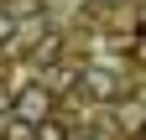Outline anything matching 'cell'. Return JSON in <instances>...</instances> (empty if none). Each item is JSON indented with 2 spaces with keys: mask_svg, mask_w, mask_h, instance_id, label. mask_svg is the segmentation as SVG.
I'll return each mask as SVG.
<instances>
[{
  "mask_svg": "<svg viewBox=\"0 0 146 140\" xmlns=\"http://www.w3.org/2000/svg\"><path fill=\"white\" fill-rule=\"evenodd\" d=\"M52 104H58V99H52V88H42V83H31V88H21V94L11 99V109L21 114V119H31V125H42V119L52 114Z\"/></svg>",
  "mask_w": 146,
  "mask_h": 140,
  "instance_id": "obj_1",
  "label": "cell"
},
{
  "mask_svg": "<svg viewBox=\"0 0 146 140\" xmlns=\"http://www.w3.org/2000/svg\"><path fill=\"white\" fill-rule=\"evenodd\" d=\"M89 94H94V99H120L125 88H120V78H115V73H104V67H89Z\"/></svg>",
  "mask_w": 146,
  "mask_h": 140,
  "instance_id": "obj_2",
  "label": "cell"
},
{
  "mask_svg": "<svg viewBox=\"0 0 146 140\" xmlns=\"http://www.w3.org/2000/svg\"><path fill=\"white\" fill-rule=\"evenodd\" d=\"M58 52H63V37H52V31H47V37L31 47V62H36V67H47L52 57H58Z\"/></svg>",
  "mask_w": 146,
  "mask_h": 140,
  "instance_id": "obj_3",
  "label": "cell"
},
{
  "mask_svg": "<svg viewBox=\"0 0 146 140\" xmlns=\"http://www.w3.org/2000/svg\"><path fill=\"white\" fill-rule=\"evenodd\" d=\"M36 140H73V135H68V125H63V119H52V114H47L42 125H36Z\"/></svg>",
  "mask_w": 146,
  "mask_h": 140,
  "instance_id": "obj_4",
  "label": "cell"
},
{
  "mask_svg": "<svg viewBox=\"0 0 146 140\" xmlns=\"http://www.w3.org/2000/svg\"><path fill=\"white\" fill-rule=\"evenodd\" d=\"M11 37H16V16H5V10H0V47H5Z\"/></svg>",
  "mask_w": 146,
  "mask_h": 140,
  "instance_id": "obj_5",
  "label": "cell"
},
{
  "mask_svg": "<svg viewBox=\"0 0 146 140\" xmlns=\"http://www.w3.org/2000/svg\"><path fill=\"white\" fill-rule=\"evenodd\" d=\"M11 99H16V94H11V88H0V109H11Z\"/></svg>",
  "mask_w": 146,
  "mask_h": 140,
  "instance_id": "obj_6",
  "label": "cell"
},
{
  "mask_svg": "<svg viewBox=\"0 0 146 140\" xmlns=\"http://www.w3.org/2000/svg\"><path fill=\"white\" fill-rule=\"evenodd\" d=\"M136 31H141V42H146V10H141V16H136Z\"/></svg>",
  "mask_w": 146,
  "mask_h": 140,
  "instance_id": "obj_7",
  "label": "cell"
},
{
  "mask_svg": "<svg viewBox=\"0 0 146 140\" xmlns=\"http://www.w3.org/2000/svg\"><path fill=\"white\" fill-rule=\"evenodd\" d=\"M141 135H146V125H141Z\"/></svg>",
  "mask_w": 146,
  "mask_h": 140,
  "instance_id": "obj_8",
  "label": "cell"
},
{
  "mask_svg": "<svg viewBox=\"0 0 146 140\" xmlns=\"http://www.w3.org/2000/svg\"><path fill=\"white\" fill-rule=\"evenodd\" d=\"M0 140H5V135H0Z\"/></svg>",
  "mask_w": 146,
  "mask_h": 140,
  "instance_id": "obj_9",
  "label": "cell"
}]
</instances>
